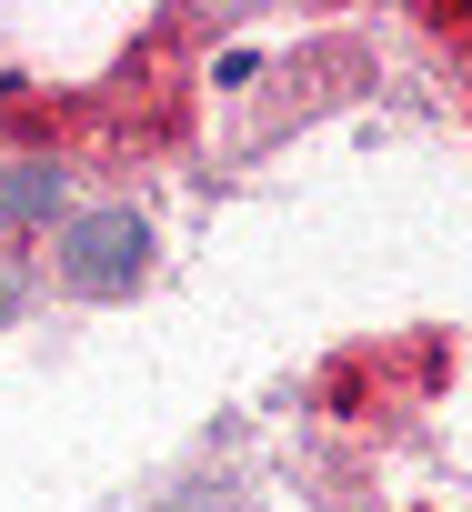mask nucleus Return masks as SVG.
Masks as SVG:
<instances>
[{"label": "nucleus", "mask_w": 472, "mask_h": 512, "mask_svg": "<svg viewBox=\"0 0 472 512\" xmlns=\"http://www.w3.org/2000/svg\"><path fill=\"white\" fill-rule=\"evenodd\" d=\"M141 262H151L141 211H81V221L61 231V282H71V292H91V302L131 292V282H141Z\"/></svg>", "instance_id": "1"}, {"label": "nucleus", "mask_w": 472, "mask_h": 512, "mask_svg": "<svg viewBox=\"0 0 472 512\" xmlns=\"http://www.w3.org/2000/svg\"><path fill=\"white\" fill-rule=\"evenodd\" d=\"M61 201V171H41V161H21L11 181H0V211H11V221H41Z\"/></svg>", "instance_id": "2"}, {"label": "nucleus", "mask_w": 472, "mask_h": 512, "mask_svg": "<svg viewBox=\"0 0 472 512\" xmlns=\"http://www.w3.org/2000/svg\"><path fill=\"white\" fill-rule=\"evenodd\" d=\"M11 302H21V272H11V262H0V322H11Z\"/></svg>", "instance_id": "3"}]
</instances>
